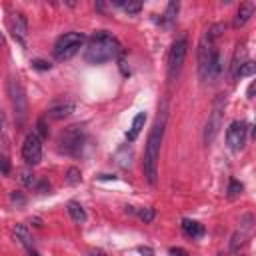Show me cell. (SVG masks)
<instances>
[{"label":"cell","instance_id":"6","mask_svg":"<svg viewBox=\"0 0 256 256\" xmlns=\"http://www.w3.org/2000/svg\"><path fill=\"white\" fill-rule=\"evenodd\" d=\"M8 96H10L18 124H24L26 114H28V98H26V90H24L22 82L14 76H10V80H8Z\"/></svg>","mask_w":256,"mask_h":256},{"label":"cell","instance_id":"32","mask_svg":"<svg viewBox=\"0 0 256 256\" xmlns=\"http://www.w3.org/2000/svg\"><path fill=\"white\" fill-rule=\"evenodd\" d=\"M138 250H140L142 254H146V256H152V254H154V252H152V248H148V246H140Z\"/></svg>","mask_w":256,"mask_h":256},{"label":"cell","instance_id":"8","mask_svg":"<svg viewBox=\"0 0 256 256\" xmlns=\"http://www.w3.org/2000/svg\"><path fill=\"white\" fill-rule=\"evenodd\" d=\"M22 158L28 166H36L42 160V138L36 132L26 134L22 144Z\"/></svg>","mask_w":256,"mask_h":256},{"label":"cell","instance_id":"26","mask_svg":"<svg viewBox=\"0 0 256 256\" xmlns=\"http://www.w3.org/2000/svg\"><path fill=\"white\" fill-rule=\"evenodd\" d=\"M10 202L16 204V206H24V204H26V196H24L22 192L14 190V192H10Z\"/></svg>","mask_w":256,"mask_h":256},{"label":"cell","instance_id":"36","mask_svg":"<svg viewBox=\"0 0 256 256\" xmlns=\"http://www.w3.org/2000/svg\"><path fill=\"white\" fill-rule=\"evenodd\" d=\"M218 256H226V254H224V252H220V254H218Z\"/></svg>","mask_w":256,"mask_h":256},{"label":"cell","instance_id":"9","mask_svg":"<svg viewBox=\"0 0 256 256\" xmlns=\"http://www.w3.org/2000/svg\"><path fill=\"white\" fill-rule=\"evenodd\" d=\"M246 134H248V124L244 120H234L228 130H226V142H228V148L238 152L244 148L246 144Z\"/></svg>","mask_w":256,"mask_h":256},{"label":"cell","instance_id":"27","mask_svg":"<svg viewBox=\"0 0 256 256\" xmlns=\"http://www.w3.org/2000/svg\"><path fill=\"white\" fill-rule=\"evenodd\" d=\"M36 134H38L40 138H46V136H48V126H46V118H40V120L36 122Z\"/></svg>","mask_w":256,"mask_h":256},{"label":"cell","instance_id":"1","mask_svg":"<svg viewBox=\"0 0 256 256\" xmlns=\"http://www.w3.org/2000/svg\"><path fill=\"white\" fill-rule=\"evenodd\" d=\"M120 52H122L120 42L106 30H98L90 36V40L86 44L84 60L88 64H104V62L116 58Z\"/></svg>","mask_w":256,"mask_h":256},{"label":"cell","instance_id":"30","mask_svg":"<svg viewBox=\"0 0 256 256\" xmlns=\"http://www.w3.org/2000/svg\"><path fill=\"white\" fill-rule=\"evenodd\" d=\"M0 172L2 174H10V160L6 156H0Z\"/></svg>","mask_w":256,"mask_h":256},{"label":"cell","instance_id":"16","mask_svg":"<svg viewBox=\"0 0 256 256\" xmlns=\"http://www.w3.org/2000/svg\"><path fill=\"white\" fill-rule=\"evenodd\" d=\"M14 236H16V240L22 244V246H26L28 250L32 248V232L28 230V226L26 224H16L14 226Z\"/></svg>","mask_w":256,"mask_h":256},{"label":"cell","instance_id":"20","mask_svg":"<svg viewBox=\"0 0 256 256\" xmlns=\"http://www.w3.org/2000/svg\"><path fill=\"white\" fill-rule=\"evenodd\" d=\"M224 30H226V24H222V22H216V24H212V26L206 30V34H204V36H206L208 40L216 42V40H218V38L224 34Z\"/></svg>","mask_w":256,"mask_h":256},{"label":"cell","instance_id":"31","mask_svg":"<svg viewBox=\"0 0 256 256\" xmlns=\"http://www.w3.org/2000/svg\"><path fill=\"white\" fill-rule=\"evenodd\" d=\"M170 256H188L184 248H170Z\"/></svg>","mask_w":256,"mask_h":256},{"label":"cell","instance_id":"17","mask_svg":"<svg viewBox=\"0 0 256 256\" xmlns=\"http://www.w3.org/2000/svg\"><path fill=\"white\" fill-rule=\"evenodd\" d=\"M68 214H70V218L74 220V222H78V224H84L86 222V210L82 208V204H78V202H68Z\"/></svg>","mask_w":256,"mask_h":256},{"label":"cell","instance_id":"13","mask_svg":"<svg viewBox=\"0 0 256 256\" xmlns=\"http://www.w3.org/2000/svg\"><path fill=\"white\" fill-rule=\"evenodd\" d=\"M144 122H146V112H138V114L134 116V120H132V126H130L128 132H126V140H128V142H134V140L138 138V134H140L142 128H144Z\"/></svg>","mask_w":256,"mask_h":256},{"label":"cell","instance_id":"3","mask_svg":"<svg viewBox=\"0 0 256 256\" xmlns=\"http://www.w3.org/2000/svg\"><path fill=\"white\" fill-rule=\"evenodd\" d=\"M86 144V130L80 124H72L64 128L58 136V150L68 156H78Z\"/></svg>","mask_w":256,"mask_h":256},{"label":"cell","instance_id":"11","mask_svg":"<svg viewBox=\"0 0 256 256\" xmlns=\"http://www.w3.org/2000/svg\"><path fill=\"white\" fill-rule=\"evenodd\" d=\"M248 60V50H246V42H238L236 48H234V54H232V60H230V66H228V76L230 80H238V70L242 68V64Z\"/></svg>","mask_w":256,"mask_h":256},{"label":"cell","instance_id":"2","mask_svg":"<svg viewBox=\"0 0 256 256\" xmlns=\"http://www.w3.org/2000/svg\"><path fill=\"white\" fill-rule=\"evenodd\" d=\"M164 126H166V112H162L146 140V150H144V174L148 182L154 186L158 182V160H160V146L164 138Z\"/></svg>","mask_w":256,"mask_h":256},{"label":"cell","instance_id":"18","mask_svg":"<svg viewBox=\"0 0 256 256\" xmlns=\"http://www.w3.org/2000/svg\"><path fill=\"white\" fill-rule=\"evenodd\" d=\"M178 8H180V4H178V2H168V6H166V12L162 14L160 22H164L166 26H172V24L176 22V16H178Z\"/></svg>","mask_w":256,"mask_h":256},{"label":"cell","instance_id":"33","mask_svg":"<svg viewBox=\"0 0 256 256\" xmlns=\"http://www.w3.org/2000/svg\"><path fill=\"white\" fill-rule=\"evenodd\" d=\"M90 256H106V252L100 248H94V250H90Z\"/></svg>","mask_w":256,"mask_h":256},{"label":"cell","instance_id":"21","mask_svg":"<svg viewBox=\"0 0 256 256\" xmlns=\"http://www.w3.org/2000/svg\"><path fill=\"white\" fill-rule=\"evenodd\" d=\"M242 190H244V184H242V182H238V180H234V178L228 182V198H236V196H240Z\"/></svg>","mask_w":256,"mask_h":256},{"label":"cell","instance_id":"5","mask_svg":"<svg viewBox=\"0 0 256 256\" xmlns=\"http://www.w3.org/2000/svg\"><path fill=\"white\" fill-rule=\"evenodd\" d=\"M86 42V36L80 32H66L62 34L54 44V56L56 60H70Z\"/></svg>","mask_w":256,"mask_h":256},{"label":"cell","instance_id":"10","mask_svg":"<svg viewBox=\"0 0 256 256\" xmlns=\"http://www.w3.org/2000/svg\"><path fill=\"white\" fill-rule=\"evenodd\" d=\"M8 26H10V32L14 36L16 42H20L22 46H26V38H28V20L22 12H12L10 14V20H8Z\"/></svg>","mask_w":256,"mask_h":256},{"label":"cell","instance_id":"23","mask_svg":"<svg viewBox=\"0 0 256 256\" xmlns=\"http://www.w3.org/2000/svg\"><path fill=\"white\" fill-rule=\"evenodd\" d=\"M20 180H22V184H24V186H28V188H34V186H36V182H38V180H36V176H34L30 170H22V172H20Z\"/></svg>","mask_w":256,"mask_h":256},{"label":"cell","instance_id":"19","mask_svg":"<svg viewBox=\"0 0 256 256\" xmlns=\"http://www.w3.org/2000/svg\"><path fill=\"white\" fill-rule=\"evenodd\" d=\"M64 180H66V184H70V186H76V184H80V182H82V174H80V168H76V166H70V168H66Z\"/></svg>","mask_w":256,"mask_h":256},{"label":"cell","instance_id":"29","mask_svg":"<svg viewBox=\"0 0 256 256\" xmlns=\"http://www.w3.org/2000/svg\"><path fill=\"white\" fill-rule=\"evenodd\" d=\"M32 68H34V70H50V68H52V64H50L48 60L36 58V60H32Z\"/></svg>","mask_w":256,"mask_h":256},{"label":"cell","instance_id":"7","mask_svg":"<svg viewBox=\"0 0 256 256\" xmlns=\"http://www.w3.org/2000/svg\"><path fill=\"white\" fill-rule=\"evenodd\" d=\"M186 52H188V38L186 36H178L168 52V80H176V76L182 70V64L186 60Z\"/></svg>","mask_w":256,"mask_h":256},{"label":"cell","instance_id":"28","mask_svg":"<svg viewBox=\"0 0 256 256\" xmlns=\"http://www.w3.org/2000/svg\"><path fill=\"white\" fill-rule=\"evenodd\" d=\"M244 238H246V234H244V232H236V234L232 236L230 248H232V250H238V246H242V244H244Z\"/></svg>","mask_w":256,"mask_h":256},{"label":"cell","instance_id":"22","mask_svg":"<svg viewBox=\"0 0 256 256\" xmlns=\"http://www.w3.org/2000/svg\"><path fill=\"white\" fill-rule=\"evenodd\" d=\"M116 6H122L128 14H138L142 10V2H116Z\"/></svg>","mask_w":256,"mask_h":256},{"label":"cell","instance_id":"24","mask_svg":"<svg viewBox=\"0 0 256 256\" xmlns=\"http://www.w3.org/2000/svg\"><path fill=\"white\" fill-rule=\"evenodd\" d=\"M254 70H256V64H254L252 60H246V62L242 64V68L238 70V78H244V76H252V74H254Z\"/></svg>","mask_w":256,"mask_h":256},{"label":"cell","instance_id":"14","mask_svg":"<svg viewBox=\"0 0 256 256\" xmlns=\"http://www.w3.org/2000/svg\"><path fill=\"white\" fill-rule=\"evenodd\" d=\"M182 230H184V234L186 236H190L192 240L194 238H202L204 236V226L200 224V222H196V220H190V218H184L182 220Z\"/></svg>","mask_w":256,"mask_h":256},{"label":"cell","instance_id":"12","mask_svg":"<svg viewBox=\"0 0 256 256\" xmlns=\"http://www.w3.org/2000/svg\"><path fill=\"white\" fill-rule=\"evenodd\" d=\"M74 100H58V102H54L48 110H46V118H50V120H62V118H66V116H70L72 112H74Z\"/></svg>","mask_w":256,"mask_h":256},{"label":"cell","instance_id":"34","mask_svg":"<svg viewBox=\"0 0 256 256\" xmlns=\"http://www.w3.org/2000/svg\"><path fill=\"white\" fill-rule=\"evenodd\" d=\"M252 94H254V82L248 86V98H252Z\"/></svg>","mask_w":256,"mask_h":256},{"label":"cell","instance_id":"35","mask_svg":"<svg viewBox=\"0 0 256 256\" xmlns=\"http://www.w3.org/2000/svg\"><path fill=\"white\" fill-rule=\"evenodd\" d=\"M28 256H40V254H38L36 250H32V248H30V252H28Z\"/></svg>","mask_w":256,"mask_h":256},{"label":"cell","instance_id":"4","mask_svg":"<svg viewBox=\"0 0 256 256\" xmlns=\"http://www.w3.org/2000/svg\"><path fill=\"white\" fill-rule=\"evenodd\" d=\"M224 108H226V96L224 94H218L212 102V112L206 120V126H204V144H212L214 138L218 136L220 128H222V118H224Z\"/></svg>","mask_w":256,"mask_h":256},{"label":"cell","instance_id":"15","mask_svg":"<svg viewBox=\"0 0 256 256\" xmlns=\"http://www.w3.org/2000/svg\"><path fill=\"white\" fill-rule=\"evenodd\" d=\"M252 14H254V4H252V2H244V4H240L238 12H236V18H234V26H236V28L244 26V24L252 18Z\"/></svg>","mask_w":256,"mask_h":256},{"label":"cell","instance_id":"25","mask_svg":"<svg viewBox=\"0 0 256 256\" xmlns=\"http://www.w3.org/2000/svg\"><path fill=\"white\" fill-rule=\"evenodd\" d=\"M138 216H140V220H142L144 224H150V222L154 220V216H156V210L148 206V208H142V210L138 212Z\"/></svg>","mask_w":256,"mask_h":256}]
</instances>
